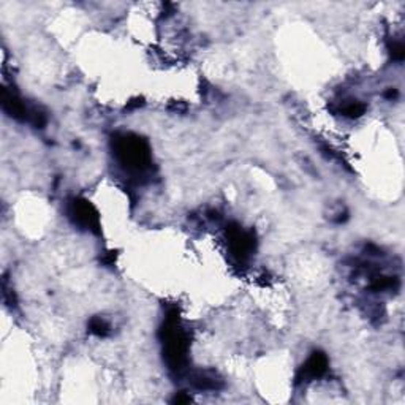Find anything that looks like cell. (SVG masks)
<instances>
[{
  "mask_svg": "<svg viewBox=\"0 0 405 405\" xmlns=\"http://www.w3.org/2000/svg\"><path fill=\"white\" fill-rule=\"evenodd\" d=\"M114 154L127 169L136 173L146 172L151 165L149 146L143 138L136 135H121L114 140Z\"/></svg>",
  "mask_w": 405,
  "mask_h": 405,
  "instance_id": "6da1fadb",
  "label": "cell"
},
{
  "mask_svg": "<svg viewBox=\"0 0 405 405\" xmlns=\"http://www.w3.org/2000/svg\"><path fill=\"white\" fill-rule=\"evenodd\" d=\"M163 344H165V358L168 366L174 371L184 369L185 361H187V339L183 329L179 328V322L176 313H172L167 318V323L162 329Z\"/></svg>",
  "mask_w": 405,
  "mask_h": 405,
  "instance_id": "7a4b0ae2",
  "label": "cell"
},
{
  "mask_svg": "<svg viewBox=\"0 0 405 405\" xmlns=\"http://www.w3.org/2000/svg\"><path fill=\"white\" fill-rule=\"evenodd\" d=\"M68 216H70V218L76 225L84 228V230L98 233V214L92 207V205H89L86 200L76 198L70 201V205H68Z\"/></svg>",
  "mask_w": 405,
  "mask_h": 405,
  "instance_id": "3957f363",
  "label": "cell"
},
{
  "mask_svg": "<svg viewBox=\"0 0 405 405\" xmlns=\"http://www.w3.org/2000/svg\"><path fill=\"white\" fill-rule=\"evenodd\" d=\"M228 239H230V247L233 255H236L238 258H247L252 253L255 241L253 236L247 231L241 230V228L233 227L228 228Z\"/></svg>",
  "mask_w": 405,
  "mask_h": 405,
  "instance_id": "277c9868",
  "label": "cell"
},
{
  "mask_svg": "<svg viewBox=\"0 0 405 405\" xmlns=\"http://www.w3.org/2000/svg\"><path fill=\"white\" fill-rule=\"evenodd\" d=\"M328 369V358L323 353H313L311 358L306 361V364L301 367L298 374V382H311L313 378L322 377Z\"/></svg>",
  "mask_w": 405,
  "mask_h": 405,
  "instance_id": "5b68a950",
  "label": "cell"
},
{
  "mask_svg": "<svg viewBox=\"0 0 405 405\" xmlns=\"http://www.w3.org/2000/svg\"><path fill=\"white\" fill-rule=\"evenodd\" d=\"M191 383L194 386L198 388V390H217L218 386V380H216V377H211L207 374H196L191 377Z\"/></svg>",
  "mask_w": 405,
  "mask_h": 405,
  "instance_id": "8992f818",
  "label": "cell"
},
{
  "mask_svg": "<svg viewBox=\"0 0 405 405\" xmlns=\"http://www.w3.org/2000/svg\"><path fill=\"white\" fill-rule=\"evenodd\" d=\"M89 331L92 334H97V335H106L110 333V326H108V323L105 322V320L94 318V320H90Z\"/></svg>",
  "mask_w": 405,
  "mask_h": 405,
  "instance_id": "52a82bcc",
  "label": "cell"
},
{
  "mask_svg": "<svg viewBox=\"0 0 405 405\" xmlns=\"http://www.w3.org/2000/svg\"><path fill=\"white\" fill-rule=\"evenodd\" d=\"M342 113L349 117H358L364 113V105L360 103V101H351V103H347L344 106Z\"/></svg>",
  "mask_w": 405,
  "mask_h": 405,
  "instance_id": "ba28073f",
  "label": "cell"
},
{
  "mask_svg": "<svg viewBox=\"0 0 405 405\" xmlns=\"http://www.w3.org/2000/svg\"><path fill=\"white\" fill-rule=\"evenodd\" d=\"M174 402H190V396H184V394H179V396L174 397Z\"/></svg>",
  "mask_w": 405,
  "mask_h": 405,
  "instance_id": "9c48e42d",
  "label": "cell"
}]
</instances>
